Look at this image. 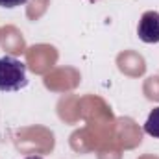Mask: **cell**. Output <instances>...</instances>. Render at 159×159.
Returning a JSON list of instances; mask_svg holds the SVG:
<instances>
[{
  "instance_id": "2",
  "label": "cell",
  "mask_w": 159,
  "mask_h": 159,
  "mask_svg": "<svg viewBox=\"0 0 159 159\" xmlns=\"http://www.w3.org/2000/svg\"><path fill=\"white\" fill-rule=\"evenodd\" d=\"M137 35L143 43H159V11H146L137 26Z\"/></svg>"
},
{
  "instance_id": "6",
  "label": "cell",
  "mask_w": 159,
  "mask_h": 159,
  "mask_svg": "<svg viewBox=\"0 0 159 159\" xmlns=\"http://www.w3.org/2000/svg\"><path fill=\"white\" fill-rule=\"evenodd\" d=\"M91 2H96V0H91Z\"/></svg>"
},
{
  "instance_id": "4",
  "label": "cell",
  "mask_w": 159,
  "mask_h": 159,
  "mask_svg": "<svg viewBox=\"0 0 159 159\" xmlns=\"http://www.w3.org/2000/svg\"><path fill=\"white\" fill-rule=\"evenodd\" d=\"M28 0H0V6L2 7H7V9H11V7H17V6H22V4H26Z\"/></svg>"
},
{
  "instance_id": "5",
  "label": "cell",
  "mask_w": 159,
  "mask_h": 159,
  "mask_svg": "<svg viewBox=\"0 0 159 159\" xmlns=\"http://www.w3.org/2000/svg\"><path fill=\"white\" fill-rule=\"evenodd\" d=\"M26 159H43V157H37V156H30V157H26Z\"/></svg>"
},
{
  "instance_id": "1",
  "label": "cell",
  "mask_w": 159,
  "mask_h": 159,
  "mask_svg": "<svg viewBox=\"0 0 159 159\" xmlns=\"http://www.w3.org/2000/svg\"><path fill=\"white\" fill-rule=\"evenodd\" d=\"M28 85L26 78V65L11 56L0 57V91L2 93H15Z\"/></svg>"
},
{
  "instance_id": "3",
  "label": "cell",
  "mask_w": 159,
  "mask_h": 159,
  "mask_svg": "<svg viewBox=\"0 0 159 159\" xmlns=\"http://www.w3.org/2000/svg\"><path fill=\"white\" fill-rule=\"evenodd\" d=\"M144 131H146L150 137L159 139V107H156V109L148 115V119L144 122Z\"/></svg>"
}]
</instances>
